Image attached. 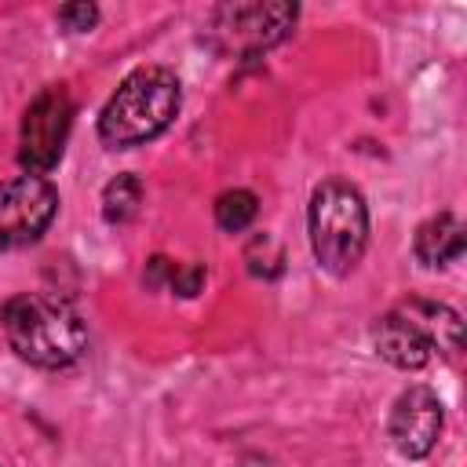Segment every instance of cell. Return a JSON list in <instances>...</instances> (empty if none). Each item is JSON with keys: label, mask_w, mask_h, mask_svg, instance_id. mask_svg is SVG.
<instances>
[{"label": "cell", "mask_w": 467, "mask_h": 467, "mask_svg": "<svg viewBox=\"0 0 467 467\" xmlns=\"http://www.w3.org/2000/svg\"><path fill=\"white\" fill-rule=\"evenodd\" d=\"M7 347L36 368H66L88 347V325L73 303L47 292H22L0 310Z\"/></svg>", "instance_id": "cell-1"}, {"label": "cell", "mask_w": 467, "mask_h": 467, "mask_svg": "<svg viewBox=\"0 0 467 467\" xmlns=\"http://www.w3.org/2000/svg\"><path fill=\"white\" fill-rule=\"evenodd\" d=\"M441 423H445V412H441L438 394L431 387H409L405 394H398L390 409L387 434H390V445L405 460H423L438 445Z\"/></svg>", "instance_id": "cell-8"}, {"label": "cell", "mask_w": 467, "mask_h": 467, "mask_svg": "<svg viewBox=\"0 0 467 467\" xmlns=\"http://www.w3.org/2000/svg\"><path fill=\"white\" fill-rule=\"evenodd\" d=\"M310 248L314 259L343 277L350 274L368 244V208L358 186L347 179H325L310 197Z\"/></svg>", "instance_id": "cell-4"}, {"label": "cell", "mask_w": 467, "mask_h": 467, "mask_svg": "<svg viewBox=\"0 0 467 467\" xmlns=\"http://www.w3.org/2000/svg\"><path fill=\"white\" fill-rule=\"evenodd\" d=\"M296 15H299V7L288 0L219 4L208 18L212 44L226 55H259L292 33Z\"/></svg>", "instance_id": "cell-5"}, {"label": "cell", "mask_w": 467, "mask_h": 467, "mask_svg": "<svg viewBox=\"0 0 467 467\" xmlns=\"http://www.w3.org/2000/svg\"><path fill=\"white\" fill-rule=\"evenodd\" d=\"M73 128V99L62 84L44 88L22 113V131H18V164L26 175H47L69 139Z\"/></svg>", "instance_id": "cell-6"}, {"label": "cell", "mask_w": 467, "mask_h": 467, "mask_svg": "<svg viewBox=\"0 0 467 467\" xmlns=\"http://www.w3.org/2000/svg\"><path fill=\"white\" fill-rule=\"evenodd\" d=\"M171 270H175V263H171V259H164V255H153V259H150V266H146V285H150V288L164 285V281L171 277Z\"/></svg>", "instance_id": "cell-14"}, {"label": "cell", "mask_w": 467, "mask_h": 467, "mask_svg": "<svg viewBox=\"0 0 467 467\" xmlns=\"http://www.w3.org/2000/svg\"><path fill=\"white\" fill-rule=\"evenodd\" d=\"M182 88L179 77L164 66H139L120 80L113 99L99 117V139L113 150L142 146L157 139L179 113Z\"/></svg>", "instance_id": "cell-2"}, {"label": "cell", "mask_w": 467, "mask_h": 467, "mask_svg": "<svg viewBox=\"0 0 467 467\" xmlns=\"http://www.w3.org/2000/svg\"><path fill=\"white\" fill-rule=\"evenodd\" d=\"M372 347L394 368H423L438 350H463V321L452 306L431 299H405L372 328Z\"/></svg>", "instance_id": "cell-3"}, {"label": "cell", "mask_w": 467, "mask_h": 467, "mask_svg": "<svg viewBox=\"0 0 467 467\" xmlns=\"http://www.w3.org/2000/svg\"><path fill=\"white\" fill-rule=\"evenodd\" d=\"M204 277H208V270H204L201 263H186V266H175V270H171L168 288H171L175 296L190 299V296H197V292L204 288Z\"/></svg>", "instance_id": "cell-12"}, {"label": "cell", "mask_w": 467, "mask_h": 467, "mask_svg": "<svg viewBox=\"0 0 467 467\" xmlns=\"http://www.w3.org/2000/svg\"><path fill=\"white\" fill-rule=\"evenodd\" d=\"M255 212H259V201H255L252 190H226V193H219V201H215V223H219V230H226V234L248 230L252 219H255Z\"/></svg>", "instance_id": "cell-11"}, {"label": "cell", "mask_w": 467, "mask_h": 467, "mask_svg": "<svg viewBox=\"0 0 467 467\" xmlns=\"http://www.w3.org/2000/svg\"><path fill=\"white\" fill-rule=\"evenodd\" d=\"M463 244H467V234H463V223L449 212L427 219L420 230H416V241H412V252L423 266H449L463 255Z\"/></svg>", "instance_id": "cell-9"}, {"label": "cell", "mask_w": 467, "mask_h": 467, "mask_svg": "<svg viewBox=\"0 0 467 467\" xmlns=\"http://www.w3.org/2000/svg\"><path fill=\"white\" fill-rule=\"evenodd\" d=\"M139 204H142V182L139 175H117L106 182L102 190V219L109 226H124L139 215Z\"/></svg>", "instance_id": "cell-10"}, {"label": "cell", "mask_w": 467, "mask_h": 467, "mask_svg": "<svg viewBox=\"0 0 467 467\" xmlns=\"http://www.w3.org/2000/svg\"><path fill=\"white\" fill-rule=\"evenodd\" d=\"M58 22H62V29H69V33H84V29H91V26L99 22V7L88 4V0H80V4H62V7H58Z\"/></svg>", "instance_id": "cell-13"}, {"label": "cell", "mask_w": 467, "mask_h": 467, "mask_svg": "<svg viewBox=\"0 0 467 467\" xmlns=\"http://www.w3.org/2000/svg\"><path fill=\"white\" fill-rule=\"evenodd\" d=\"M55 212L58 190L44 175H18L0 182V252L40 241Z\"/></svg>", "instance_id": "cell-7"}]
</instances>
